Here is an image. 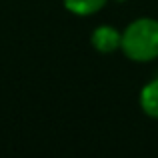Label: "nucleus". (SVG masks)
<instances>
[{"instance_id":"20e7f679","label":"nucleus","mask_w":158,"mask_h":158,"mask_svg":"<svg viewBox=\"0 0 158 158\" xmlns=\"http://www.w3.org/2000/svg\"><path fill=\"white\" fill-rule=\"evenodd\" d=\"M108 0H62L64 8L76 16H92L106 6Z\"/></svg>"},{"instance_id":"7ed1b4c3","label":"nucleus","mask_w":158,"mask_h":158,"mask_svg":"<svg viewBox=\"0 0 158 158\" xmlns=\"http://www.w3.org/2000/svg\"><path fill=\"white\" fill-rule=\"evenodd\" d=\"M138 102H140V108H142L144 114L158 120V76L142 86Z\"/></svg>"},{"instance_id":"f03ea898","label":"nucleus","mask_w":158,"mask_h":158,"mask_svg":"<svg viewBox=\"0 0 158 158\" xmlns=\"http://www.w3.org/2000/svg\"><path fill=\"white\" fill-rule=\"evenodd\" d=\"M120 42H122V32L118 28L110 26V24H100L94 28L92 36H90V44L96 52L100 54H112L120 50Z\"/></svg>"},{"instance_id":"f257e3e1","label":"nucleus","mask_w":158,"mask_h":158,"mask_svg":"<svg viewBox=\"0 0 158 158\" xmlns=\"http://www.w3.org/2000/svg\"><path fill=\"white\" fill-rule=\"evenodd\" d=\"M122 54L132 62H152L158 58V20L136 18L122 30Z\"/></svg>"}]
</instances>
